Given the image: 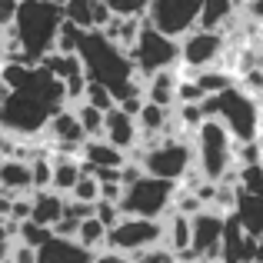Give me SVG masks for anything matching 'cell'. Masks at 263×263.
<instances>
[{
	"instance_id": "obj_1",
	"label": "cell",
	"mask_w": 263,
	"mask_h": 263,
	"mask_svg": "<svg viewBox=\"0 0 263 263\" xmlns=\"http://www.w3.org/2000/svg\"><path fill=\"white\" fill-rule=\"evenodd\" d=\"M53 114H57V107L44 97L37 77H33L30 87H20V90L0 84V123H4V130H10L17 137H40Z\"/></svg>"
},
{
	"instance_id": "obj_2",
	"label": "cell",
	"mask_w": 263,
	"mask_h": 263,
	"mask_svg": "<svg viewBox=\"0 0 263 263\" xmlns=\"http://www.w3.org/2000/svg\"><path fill=\"white\" fill-rule=\"evenodd\" d=\"M206 117H220L227 127L233 130L237 140H257L263 134V107H260V97L253 90H247L243 84H233L223 93H206L203 100Z\"/></svg>"
},
{
	"instance_id": "obj_3",
	"label": "cell",
	"mask_w": 263,
	"mask_h": 263,
	"mask_svg": "<svg viewBox=\"0 0 263 263\" xmlns=\"http://www.w3.org/2000/svg\"><path fill=\"white\" fill-rule=\"evenodd\" d=\"M64 20H67L64 4H57V0H20V13L13 20V27H17L24 47L30 50V57L37 64L47 50L57 47V33L64 27Z\"/></svg>"
},
{
	"instance_id": "obj_4",
	"label": "cell",
	"mask_w": 263,
	"mask_h": 263,
	"mask_svg": "<svg viewBox=\"0 0 263 263\" xmlns=\"http://www.w3.org/2000/svg\"><path fill=\"white\" fill-rule=\"evenodd\" d=\"M197 163L206 180H223V174L237 163V137L220 117H206L197 130Z\"/></svg>"
},
{
	"instance_id": "obj_5",
	"label": "cell",
	"mask_w": 263,
	"mask_h": 263,
	"mask_svg": "<svg viewBox=\"0 0 263 263\" xmlns=\"http://www.w3.org/2000/svg\"><path fill=\"white\" fill-rule=\"evenodd\" d=\"M137 70H140V80H147L150 73L170 70V67H180V37H170L160 27L150 24V17L143 20V33L137 40V47L130 50Z\"/></svg>"
},
{
	"instance_id": "obj_6",
	"label": "cell",
	"mask_w": 263,
	"mask_h": 263,
	"mask_svg": "<svg viewBox=\"0 0 263 263\" xmlns=\"http://www.w3.org/2000/svg\"><path fill=\"white\" fill-rule=\"evenodd\" d=\"M174 193H177V183L174 180H163V177H140L134 186H127L120 200V210L123 217H154V220H163L167 210L174 206Z\"/></svg>"
},
{
	"instance_id": "obj_7",
	"label": "cell",
	"mask_w": 263,
	"mask_h": 263,
	"mask_svg": "<svg viewBox=\"0 0 263 263\" xmlns=\"http://www.w3.org/2000/svg\"><path fill=\"white\" fill-rule=\"evenodd\" d=\"M227 40L223 30H210V27H193L190 33L180 37V77H197V70L217 67L223 60Z\"/></svg>"
},
{
	"instance_id": "obj_8",
	"label": "cell",
	"mask_w": 263,
	"mask_h": 263,
	"mask_svg": "<svg viewBox=\"0 0 263 263\" xmlns=\"http://www.w3.org/2000/svg\"><path fill=\"white\" fill-rule=\"evenodd\" d=\"M193 137H167V140L157 143L154 150H147V157H143L147 174L180 183V180L186 177V170L197 163V140H193Z\"/></svg>"
},
{
	"instance_id": "obj_9",
	"label": "cell",
	"mask_w": 263,
	"mask_h": 263,
	"mask_svg": "<svg viewBox=\"0 0 263 263\" xmlns=\"http://www.w3.org/2000/svg\"><path fill=\"white\" fill-rule=\"evenodd\" d=\"M167 237V223L163 220H154V217H123L120 223L110 230L107 237V247H117V250H127V253H143L150 247L163 243Z\"/></svg>"
},
{
	"instance_id": "obj_10",
	"label": "cell",
	"mask_w": 263,
	"mask_h": 263,
	"mask_svg": "<svg viewBox=\"0 0 263 263\" xmlns=\"http://www.w3.org/2000/svg\"><path fill=\"white\" fill-rule=\"evenodd\" d=\"M203 0H150V24L160 27L170 37H183L193 27H200Z\"/></svg>"
},
{
	"instance_id": "obj_11",
	"label": "cell",
	"mask_w": 263,
	"mask_h": 263,
	"mask_svg": "<svg viewBox=\"0 0 263 263\" xmlns=\"http://www.w3.org/2000/svg\"><path fill=\"white\" fill-rule=\"evenodd\" d=\"M223 230H227V213L203 206L193 217V247L200 250L203 263L223 260Z\"/></svg>"
},
{
	"instance_id": "obj_12",
	"label": "cell",
	"mask_w": 263,
	"mask_h": 263,
	"mask_svg": "<svg viewBox=\"0 0 263 263\" xmlns=\"http://www.w3.org/2000/svg\"><path fill=\"white\" fill-rule=\"evenodd\" d=\"M260 237H253L237 217V210L227 213V230H223V263H257Z\"/></svg>"
},
{
	"instance_id": "obj_13",
	"label": "cell",
	"mask_w": 263,
	"mask_h": 263,
	"mask_svg": "<svg viewBox=\"0 0 263 263\" xmlns=\"http://www.w3.org/2000/svg\"><path fill=\"white\" fill-rule=\"evenodd\" d=\"M107 137L110 143H117L120 150H134L137 143H140V137H143V127H140V120H137L134 114H127V110L117 103L114 110H107Z\"/></svg>"
},
{
	"instance_id": "obj_14",
	"label": "cell",
	"mask_w": 263,
	"mask_h": 263,
	"mask_svg": "<svg viewBox=\"0 0 263 263\" xmlns=\"http://www.w3.org/2000/svg\"><path fill=\"white\" fill-rule=\"evenodd\" d=\"M93 260H97V250L84 247L80 240L57 237V233L40 247V263H93Z\"/></svg>"
},
{
	"instance_id": "obj_15",
	"label": "cell",
	"mask_w": 263,
	"mask_h": 263,
	"mask_svg": "<svg viewBox=\"0 0 263 263\" xmlns=\"http://www.w3.org/2000/svg\"><path fill=\"white\" fill-rule=\"evenodd\" d=\"M0 190L20 197V193H33V167L30 160H17V157H4L0 163Z\"/></svg>"
},
{
	"instance_id": "obj_16",
	"label": "cell",
	"mask_w": 263,
	"mask_h": 263,
	"mask_svg": "<svg viewBox=\"0 0 263 263\" xmlns=\"http://www.w3.org/2000/svg\"><path fill=\"white\" fill-rule=\"evenodd\" d=\"M50 157H53V190L70 197L77 180L87 174V160L80 154H64V150H53Z\"/></svg>"
},
{
	"instance_id": "obj_17",
	"label": "cell",
	"mask_w": 263,
	"mask_h": 263,
	"mask_svg": "<svg viewBox=\"0 0 263 263\" xmlns=\"http://www.w3.org/2000/svg\"><path fill=\"white\" fill-rule=\"evenodd\" d=\"M143 87H147V100L163 103V107L174 110L177 103H180V97H177V87H180V67H170V70H160V73H150V77L143 80Z\"/></svg>"
},
{
	"instance_id": "obj_18",
	"label": "cell",
	"mask_w": 263,
	"mask_h": 263,
	"mask_svg": "<svg viewBox=\"0 0 263 263\" xmlns=\"http://www.w3.org/2000/svg\"><path fill=\"white\" fill-rule=\"evenodd\" d=\"M84 160H87V167H123L130 157H127V150L110 143L107 137H90L84 143Z\"/></svg>"
},
{
	"instance_id": "obj_19",
	"label": "cell",
	"mask_w": 263,
	"mask_h": 263,
	"mask_svg": "<svg viewBox=\"0 0 263 263\" xmlns=\"http://www.w3.org/2000/svg\"><path fill=\"white\" fill-rule=\"evenodd\" d=\"M64 213H67V193L53 190V186L50 190H33V213H30L33 220L53 227Z\"/></svg>"
},
{
	"instance_id": "obj_20",
	"label": "cell",
	"mask_w": 263,
	"mask_h": 263,
	"mask_svg": "<svg viewBox=\"0 0 263 263\" xmlns=\"http://www.w3.org/2000/svg\"><path fill=\"white\" fill-rule=\"evenodd\" d=\"M237 217L243 220V227L253 233V237H263V197L250 190H240L237 200Z\"/></svg>"
},
{
	"instance_id": "obj_21",
	"label": "cell",
	"mask_w": 263,
	"mask_h": 263,
	"mask_svg": "<svg viewBox=\"0 0 263 263\" xmlns=\"http://www.w3.org/2000/svg\"><path fill=\"white\" fill-rule=\"evenodd\" d=\"M40 67L44 70H50L53 77H73V73H84V57L80 53H64V50H47L44 57H40Z\"/></svg>"
},
{
	"instance_id": "obj_22",
	"label": "cell",
	"mask_w": 263,
	"mask_h": 263,
	"mask_svg": "<svg viewBox=\"0 0 263 263\" xmlns=\"http://www.w3.org/2000/svg\"><path fill=\"white\" fill-rule=\"evenodd\" d=\"M33 77H37V67L33 64H20V60H4L0 67V84L10 87V90H20V87H30Z\"/></svg>"
},
{
	"instance_id": "obj_23",
	"label": "cell",
	"mask_w": 263,
	"mask_h": 263,
	"mask_svg": "<svg viewBox=\"0 0 263 263\" xmlns=\"http://www.w3.org/2000/svg\"><path fill=\"white\" fill-rule=\"evenodd\" d=\"M70 107L77 110L80 123H84V130H87L90 137H103V134H107V110H100L97 103H90V100L70 103Z\"/></svg>"
},
{
	"instance_id": "obj_24",
	"label": "cell",
	"mask_w": 263,
	"mask_h": 263,
	"mask_svg": "<svg viewBox=\"0 0 263 263\" xmlns=\"http://www.w3.org/2000/svg\"><path fill=\"white\" fill-rule=\"evenodd\" d=\"M237 13L233 0H203V13H200V27H210V30H220L227 20Z\"/></svg>"
},
{
	"instance_id": "obj_25",
	"label": "cell",
	"mask_w": 263,
	"mask_h": 263,
	"mask_svg": "<svg viewBox=\"0 0 263 263\" xmlns=\"http://www.w3.org/2000/svg\"><path fill=\"white\" fill-rule=\"evenodd\" d=\"M107 237H110V227L103 223L100 217H87V220H80V243L84 247H90V250H103V247H107Z\"/></svg>"
},
{
	"instance_id": "obj_26",
	"label": "cell",
	"mask_w": 263,
	"mask_h": 263,
	"mask_svg": "<svg viewBox=\"0 0 263 263\" xmlns=\"http://www.w3.org/2000/svg\"><path fill=\"white\" fill-rule=\"evenodd\" d=\"M170 117H174V110H170V107H163V103H154V100H147L137 120H140V127L147 130V134H157V130H163V127L170 123Z\"/></svg>"
},
{
	"instance_id": "obj_27",
	"label": "cell",
	"mask_w": 263,
	"mask_h": 263,
	"mask_svg": "<svg viewBox=\"0 0 263 263\" xmlns=\"http://www.w3.org/2000/svg\"><path fill=\"white\" fill-rule=\"evenodd\" d=\"M67 20L80 24L84 30H97V20H93V0H67L64 4Z\"/></svg>"
},
{
	"instance_id": "obj_28",
	"label": "cell",
	"mask_w": 263,
	"mask_h": 263,
	"mask_svg": "<svg viewBox=\"0 0 263 263\" xmlns=\"http://www.w3.org/2000/svg\"><path fill=\"white\" fill-rule=\"evenodd\" d=\"M174 114H177L180 127H183L186 134H197V130H200V123L206 120L203 103H177V107H174Z\"/></svg>"
},
{
	"instance_id": "obj_29",
	"label": "cell",
	"mask_w": 263,
	"mask_h": 263,
	"mask_svg": "<svg viewBox=\"0 0 263 263\" xmlns=\"http://www.w3.org/2000/svg\"><path fill=\"white\" fill-rule=\"evenodd\" d=\"M84 100H90V103H97L100 110H114L117 107V93L110 90L107 84H100V80H90V87H87V97Z\"/></svg>"
},
{
	"instance_id": "obj_30",
	"label": "cell",
	"mask_w": 263,
	"mask_h": 263,
	"mask_svg": "<svg viewBox=\"0 0 263 263\" xmlns=\"http://www.w3.org/2000/svg\"><path fill=\"white\" fill-rule=\"evenodd\" d=\"M33 167V186L37 190H50L53 186V157H37V160H30Z\"/></svg>"
},
{
	"instance_id": "obj_31",
	"label": "cell",
	"mask_w": 263,
	"mask_h": 263,
	"mask_svg": "<svg viewBox=\"0 0 263 263\" xmlns=\"http://www.w3.org/2000/svg\"><path fill=\"white\" fill-rule=\"evenodd\" d=\"M177 97H180V103H200V100L206 97V90L200 87V80H197V77H180Z\"/></svg>"
},
{
	"instance_id": "obj_32",
	"label": "cell",
	"mask_w": 263,
	"mask_h": 263,
	"mask_svg": "<svg viewBox=\"0 0 263 263\" xmlns=\"http://www.w3.org/2000/svg\"><path fill=\"white\" fill-rule=\"evenodd\" d=\"M240 186L263 197V163H247L243 174H240Z\"/></svg>"
},
{
	"instance_id": "obj_33",
	"label": "cell",
	"mask_w": 263,
	"mask_h": 263,
	"mask_svg": "<svg viewBox=\"0 0 263 263\" xmlns=\"http://www.w3.org/2000/svg\"><path fill=\"white\" fill-rule=\"evenodd\" d=\"M97 213V203L90 200H77V197H67V217H77V220H87Z\"/></svg>"
},
{
	"instance_id": "obj_34",
	"label": "cell",
	"mask_w": 263,
	"mask_h": 263,
	"mask_svg": "<svg viewBox=\"0 0 263 263\" xmlns=\"http://www.w3.org/2000/svg\"><path fill=\"white\" fill-rule=\"evenodd\" d=\"M93 263H137V257L127 250H117V247H103V250H97Z\"/></svg>"
},
{
	"instance_id": "obj_35",
	"label": "cell",
	"mask_w": 263,
	"mask_h": 263,
	"mask_svg": "<svg viewBox=\"0 0 263 263\" xmlns=\"http://www.w3.org/2000/svg\"><path fill=\"white\" fill-rule=\"evenodd\" d=\"M53 233H57V237H70V240H77L80 237V220L77 217H60L57 223H53Z\"/></svg>"
},
{
	"instance_id": "obj_36",
	"label": "cell",
	"mask_w": 263,
	"mask_h": 263,
	"mask_svg": "<svg viewBox=\"0 0 263 263\" xmlns=\"http://www.w3.org/2000/svg\"><path fill=\"white\" fill-rule=\"evenodd\" d=\"M20 13V0H0V24H13Z\"/></svg>"
},
{
	"instance_id": "obj_37",
	"label": "cell",
	"mask_w": 263,
	"mask_h": 263,
	"mask_svg": "<svg viewBox=\"0 0 263 263\" xmlns=\"http://www.w3.org/2000/svg\"><path fill=\"white\" fill-rule=\"evenodd\" d=\"M257 263H263V237H260V250H257Z\"/></svg>"
}]
</instances>
